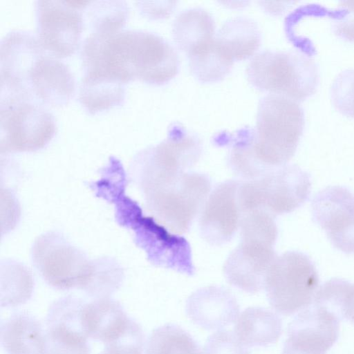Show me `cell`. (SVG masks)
<instances>
[{
  "label": "cell",
  "instance_id": "4316f807",
  "mask_svg": "<svg viewBox=\"0 0 354 354\" xmlns=\"http://www.w3.org/2000/svg\"><path fill=\"white\" fill-rule=\"evenodd\" d=\"M87 8L91 33L100 36L107 37L119 32L129 14L126 3L121 1H90Z\"/></svg>",
  "mask_w": 354,
  "mask_h": 354
},
{
  "label": "cell",
  "instance_id": "ac0fdd59",
  "mask_svg": "<svg viewBox=\"0 0 354 354\" xmlns=\"http://www.w3.org/2000/svg\"><path fill=\"white\" fill-rule=\"evenodd\" d=\"M30 86L34 98L48 106H60L73 97L75 82L65 64L44 54L33 67Z\"/></svg>",
  "mask_w": 354,
  "mask_h": 354
},
{
  "label": "cell",
  "instance_id": "d6a6232c",
  "mask_svg": "<svg viewBox=\"0 0 354 354\" xmlns=\"http://www.w3.org/2000/svg\"><path fill=\"white\" fill-rule=\"evenodd\" d=\"M332 30L339 38L354 42V1L339 2L333 17Z\"/></svg>",
  "mask_w": 354,
  "mask_h": 354
},
{
  "label": "cell",
  "instance_id": "30bf717a",
  "mask_svg": "<svg viewBox=\"0 0 354 354\" xmlns=\"http://www.w3.org/2000/svg\"><path fill=\"white\" fill-rule=\"evenodd\" d=\"M53 115L33 101L1 102V152H30L44 148L53 138Z\"/></svg>",
  "mask_w": 354,
  "mask_h": 354
},
{
  "label": "cell",
  "instance_id": "5bb4252c",
  "mask_svg": "<svg viewBox=\"0 0 354 354\" xmlns=\"http://www.w3.org/2000/svg\"><path fill=\"white\" fill-rule=\"evenodd\" d=\"M339 320L327 310L309 306L289 324L281 354H326L337 340Z\"/></svg>",
  "mask_w": 354,
  "mask_h": 354
},
{
  "label": "cell",
  "instance_id": "7402d4cb",
  "mask_svg": "<svg viewBox=\"0 0 354 354\" xmlns=\"http://www.w3.org/2000/svg\"><path fill=\"white\" fill-rule=\"evenodd\" d=\"M124 85L109 76L85 72L80 88V102L91 114L109 110L122 104Z\"/></svg>",
  "mask_w": 354,
  "mask_h": 354
},
{
  "label": "cell",
  "instance_id": "3957f363",
  "mask_svg": "<svg viewBox=\"0 0 354 354\" xmlns=\"http://www.w3.org/2000/svg\"><path fill=\"white\" fill-rule=\"evenodd\" d=\"M246 73L248 82L257 89L298 103L313 95L319 82L315 61L292 50L259 52L251 59Z\"/></svg>",
  "mask_w": 354,
  "mask_h": 354
},
{
  "label": "cell",
  "instance_id": "484cf974",
  "mask_svg": "<svg viewBox=\"0 0 354 354\" xmlns=\"http://www.w3.org/2000/svg\"><path fill=\"white\" fill-rule=\"evenodd\" d=\"M146 354H203L199 345L181 327L166 324L151 332L146 345Z\"/></svg>",
  "mask_w": 354,
  "mask_h": 354
},
{
  "label": "cell",
  "instance_id": "277c9868",
  "mask_svg": "<svg viewBox=\"0 0 354 354\" xmlns=\"http://www.w3.org/2000/svg\"><path fill=\"white\" fill-rule=\"evenodd\" d=\"M122 193L112 201H117L116 218L120 224L133 231L137 245L145 251L149 261L158 267L192 275L195 268L187 240L143 215L138 203Z\"/></svg>",
  "mask_w": 354,
  "mask_h": 354
},
{
  "label": "cell",
  "instance_id": "7a4b0ae2",
  "mask_svg": "<svg viewBox=\"0 0 354 354\" xmlns=\"http://www.w3.org/2000/svg\"><path fill=\"white\" fill-rule=\"evenodd\" d=\"M305 124L299 103L268 94L259 102L252 138L237 144L230 155L232 169L249 180L286 165L295 155Z\"/></svg>",
  "mask_w": 354,
  "mask_h": 354
},
{
  "label": "cell",
  "instance_id": "8fae6325",
  "mask_svg": "<svg viewBox=\"0 0 354 354\" xmlns=\"http://www.w3.org/2000/svg\"><path fill=\"white\" fill-rule=\"evenodd\" d=\"M0 50L1 102L33 101L31 73L45 54L37 37L12 31L2 39Z\"/></svg>",
  "mask_w": 354,
  "mask_h": 354
},
{
  "label": "cell",
  "instance_id": "f1b7e54d",
  "mask_svg": "<svg viewBox=\"0 0 354 354\" xmlns=\"http://www.w3.org/2000/svg\"><path fill=\"white\" fill-rule=\"evenodd\" d=\"M87 339L59 326H46L42 354H91Z\"/></svg>",
  "mask_w": 354,
  "mask_h": 354
},
{
  "label": "cell",
  "instance_id": "6da1fadb",
  "mask_svg": "<svg viewBox=\"0 0 354 354\" xmlns=\"http://www.w3.org/2000/svg\"><path fill=\"white\" fill-rule=\"evenodd\" d=\"M85 71L104 74L126 84L139 80L152 85L169 82L178 73L174 48L147 31L125 30L104 37L91 33L83 43Z\"/></svg>",
  "mask_w": 354,
  "mask_h": 354
},
{
  "label": "cell",
  "instance_id": "ba28073f",
  "mask_svg": "<svg viewBox=\"0 0 354 354\" xmlns=\"http://www.w3.org/2000/svg\"><path fill=\"white\" fill-rule=\"evenodd\" d=\"M32 261L44 280L59 290L80 288L90 286L97 261H90L62 235L48 232L35 241Z\"/></svg>",
  "mask_w": 354,
  "mask_h": 354
},
{
  "label": "cell",
  "instance_id": "8992f818",
  "mask_svg": "<svg viewBox=\"0 0 354 354\" xmlns=\"http://www.w3.org/2000/svg\"><path fill=\"white\" fill-rule=\"evenodd\" d=\"M319 285L315 265L306 254L288 251L277 257L266 277L265 289L272 308L291 315L308 307Z\"/></svg>",
  "mask_w": 354,
  "mask_h": 354
},
{
  "label": "cell",
  "instance_id": "ffe728a7",
  "mask_svg": "<svg viewBox=\"0 0 354 354\" xmlns=\"http://www.w3.org/2000/svg\"><path fill=\"white\" fill-rule=\"evenodd\" d=\"M44 333L35 317L17 312L1 323V346L7 354H42Z\"/></svg>",
  "mask_w": 354,
  "mask_h": 354
},
{
  "label": "cell",
  "instance_id": "d4e9b609",
  "mask_svg": "<svg viewBox=\"0 0 354 354\" xmlns=\"http://www.w3.org/2000/svg\"><path fill=\"white\" fill-rule=\"evenodd\" d=\"M192 75L204 83L222 80L231 71L234 60L214 37L189 55Z\"/></svg>",
  "mask_w": 354,
  "mask_h": 354
},
{
  "label": "cell",
  "instance_id": "e575fe53",
  "mask_svg": "<svg viewBox=\"0 0 354 354\" xmlns=\"http://www.w3.org/2000/svg\"><path fill=\"white\" fill-rule=\"evenodd\" d=\"M99 354H143V353L104 347Z\"/></svg>",
  "mask_w": 354,
  "mask_h": 354
},
{
  "label": "cell",
  "instance_id": "5b68a950",
  "mask_svg": "<svg viewBox=\"0 0 354 354\" xmlns=\"http://www.w3.org/2000/svg\"><path fill=\"white\" fill-rule=\"evenodd\" d=\"M311 184L310 174L297 165H285L260 178L241 182L242 213L259 209L274 216L290 213L308 200Z\"/></svg>",
  "mask_w": 354,
  "mask_h": 354
},
{
  "label": "cell",
  "instance_id": "9c48e42d",
  "mask_svg": "<svg viewBox=\"0 0 354 354\" xmlns=\"http://www.w3.org/2000/svg\"><path fill=\"white\" fill-rule=\"evenodd\" d=\"M201 145L195 136L177 129L160 144L135 157L133 170L144 193L187 172L198 160Z\"/></svg>",
  "mask_w": 354,
  "mask_h": 354
},
{
  "label": "cell",
  "instance_id": "52a82bcc",
  "mask_svg": "<svg viewBox=\"0 0 354 354\" xmlns=\"http://www.w3.org/2000/svg\"><path fill=\"white\" fill-rule=\"evenodd\" d=\"M210 190L211 181L206 175L185 172L145 195L149 209L157 218L180 234L189 230Z\"/></svg>",
  "mask_w": 354,
  "mask_h": 354
},
{
  "label": "cell",
  "instance_id": "44dd1931",
  "mask_svg": "<svg viewBox=\"0 0 354 354\" xmlns=\"http://www.w3.org/2000/svg\"><path fill=\"white\" fill-rule=\"evenodd\" d=\"M282 331L281 318L261 307H250L237 318L234 333L246 347L267 346L275 343Z\"/></svg>",
  "mask_w": 354,
  "mask_h": 354
},
{
  "label": "cell",
  "instance_id": "2e32d148",
  "mask_svg": "<svg viewBox=\"0 0 354 354\" xmlns=\"http://www.w3.org/2000/svg\"><path fill=\"white\" fill-rule=\"evenodd\" d=\"M274 244L254 238H241L239 245L230 254L223 266L229 283L248 293L265 288L268 271L277 257Z\"/></svg>",
  "mask_w": 354,
  "mask_h": 354
},
{
  "label": "cell",
  "instance_id": "83f0119b",
  "mask_svg": "<svg viewBox=\"0 0 354 354\" xmlns=\"http://www.w3.org/2000/svg\"><path fill=\"white\" fill-rule=\"evenodd\" d=\"M324 307L338 319L354 324V283L337 278L328 280L321 292Z\"/></svg>",
  "mask_w": 354,
  "mask_h": 354
},
{
  "label": "cell",
  "instance_id": "1f68e13d",
  "mask_svg": "<svg viewBox=\"0 0 354 354\" xmlns=\"http://www.w3.org/2000/svg\"><path fill=\"white\" fill-rule=\"evenodd\" d=\"M203 354H250L246 346L243 345L230 330H221L210 335L203 348Z\"/></svg>",
  "mask_w": 354,
  "mask_h": 354
},
{
  "label": "cell",
  "instance_id": "4fadbf2b",
  "mask_svg": "<svg viewBox=\"0 0 354 354\" xmlns=\"http://www.w3.org/2000/svg\"><path fill=\"white\" fill-rule=\"evenodd\" d=\"M313 221L324 230L332 245L354 254V194L342 186H329L311 202Z\"/></svg>",
  "mask_w": 354,
  "mask_h": 354
},
{
  "label": "cell",
  "instance_id": "836d02e7",
  "mask_svg": "<svg viewBox=\"0 0 354 354\" xmlns=\"http://www.w3.org/2000/svg\"><path fill=\"white\" fill-rule=\"evenodd\" d=\"M175 2L139 1L138 7L140 12L148 18L162 19L169 15L175 8Z\"/></svg>",
  "mask_w": 354,
  "mask_h": 354
},
{
  "label": "cell",
  "instance_id": "f546056e",
  "mask_svg": "<svg viewBox=\"0 0 354 354\" xmlns=\"http://www.w3.org/2000/svg\"><path fill=\"white\" fill-rule=\"evenodd\" d=\"M5 280H1V307L13 308L26 303L31 297L33 281L30 273L21 267L9 275L6 272Z\"/></svg>",
  "mask_w": 354,
  "mask_h": 354
},
{
  "label": "cell",
  "instance_id": "cb8c5ba5",
  "mask_svg": "<svg viewBox=\"0 0 354 354\" xmlns=\"http://www.w3.org/2000/svg\"><path fill=\"white\" fill-rule=\"evenodd\" d=\"M212 16L198 8L181 12L174 21L173 37L178 47L187 55L214 38Z\"/></svg>",
  "mask_w": 354,
  "mask_h": 354
},
{
  "label": "cell",
  "instance_id": "4dcf8cb0",
  "mask_svg": "<svg viewBox=\"0 0 354 354\" xmlns=\"http://www.w3.org/2000/svg\"><path fill=\"white\" fill-rule=\"evenodd\" d=\"M334 107L342 115L354 118V69H346L337 75L330 87Z\"/></svg>",
  "mask_w": 354,
  "mask_h": 354
},
{
  "label": "cell",
  "instance_id": "603a6c76",
  "mask_svg": "<svg viewBox=\"0 0 354 354\" xmlns=\"http://www.w3.org/2000/svg\"><path fill=\"white\" fill-rule=\"evenodd\" d=\"M215 38L234 61L253 57L261 42L257 25L245 17H236L227 21Z\"/></svg>",
  "mask_w": 354,
  "mask_h": 354
},
{
  "label": "cell",
  "instance_id": "7c38bea8",
  "mask_svg": "<svg viewBox=\"0 0 354 354\" xmlns=\"http://www.w3.org/2000/svg\"><path fill=\"white\" fill-rule=\"evenodd\" d=\"M37 39L42 48L55 58H66L78 48L83 18L68 1H37Z\"/></svg>",
  "mask_w": 354,
  "mask_h": 354
},
{
  "label": "cell",
  "instance_id": "d6986e66",
  "mask_svg": "<svg viewBox=\"0 0 354 354\" xmlns=\"http://www.w3.org/2000/svg\"><path fill=\"white\" fill-rule=\"evenodd\" d=\"M133 319L118 301L110 297L86 301L82 310V325L87 337L104 345L120 337Z\"/></svg>",
  "mask_w": 354,
  "mask_h": 354
},
{
  "label": "cell",
  "instance_id": "e0dca14e",
  "mask_svg": "<svg viewBox=\"0 0 354 354\" xmlns=\"http://www.w3.org/2000/svg\"><path fill=\"white\" fill-rule=\"evenodd\" d=\"M188 317L206 330H216L234 323L239 317V306L234 296L218 286L201 288L186 301Z\"/></svg>",
  "mask_w": 354,
  "mask_h": 354
},
{
  "label": "cell",
  "instance_id": "9a60e30c",
  "mask_svg": "<svg viewBox=\"0 0 354 354\" xmlns=\"http://www.w3.org/2000/svg\"><path fill=\"white\" fill-rule=\"evenodd\" d=\"M240 184L235 180L219 184L204 204L199 229L202 238L212 245L229 242L240 226L243 216L239 201Z\"/></svg>",
  "mask_w": 354,
  "mask_h": 354
}]
</instances>
